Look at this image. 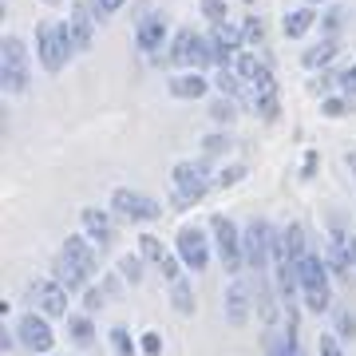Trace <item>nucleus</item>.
<instances>
[{"label": "nucleus", "mask_w": 356, "mask_h": 356, "mask_svg": "<svg viewBox=\"0 0 356 356\" xmlns=\"http://www.w3.org/2000/svg\"><path fill=\"white\" fill-rule=\"evenodd\" d=\"M28 297L44 317H67V289L56 277H36L28 281Z\"/></svg>", "instance_id": "11"}, {"label": "nucleus", "mask_w": 356, "mask_h": 356, "mask_svg": "<svg viewBox=\"0 0 356 356\" xmlns=\"http://www.w3.org/2000/svg\"><path fill=\"white\" fill-rule=\"evenodd\" d=\"M305 250V226L301 222H289L285 229H277V245H273V257H289V261H301Z\"/></svg>", "instance_id": "18"}, {"label": "nucleus", "mask_w": 356, "mask_h": 356, "mask_svg": "<svg viewBox=\"0 0 356 356\" xmlns=\"http://www.w3.org/2000/svg\"><path fill=\"white\" fill-rule=\"evenodd\" d=\"M135 44L147 60H163V44H170V24L163 13H147L135 28Z\"/></svg>", "instance_id": "10"}, {"label": "nucleus", "mask_w": 356, "mask_h": 356, "mask_svg": "<svg viewBox=\"0 0 356 356\" xmlns=\"http://www.w3.org/2000/svg\"><path fill=\"white\" fill-rule=\"evenodd\" d=\"M60 254L72 257V261H76V266L83 269L88 277L95 273V269H99V254L91 250V238H88V234H67V238H64V250H60Z\"/></svg>", "instance_id": "17"}, {"label": "nucleus", "mask_w": 356, "mask_h": 356, "mask_svg": "<svg viewBox=\"0 0 356 356\" xmlns=\"http://www.w3.org/2000/svg\"><path fill=\"white\" fill-rule=\"evenodd\" d=\"M329 261L321 254H305L297 261V277H301V297H305L309 313H329L332 309V285H329Z\"/></svg>", "instance_id": "2"}, {"label": "nucleus", "mask_w": 356, "mask_h": 356, "mask_svg": "<svg viewBox=\"0 0 356 356\" xmlns=\"http://www.w3.org/2000/svg\"><path fill=\"white\" fill-rule=\"evenodd\" d=\"M51 277L60 281V285H64L67 293L88 289V273H83V269H79V266H76V261H72L67 254H60V257H56V266H51Z\"/></svg>", "instance_id": "19"}, {"label": "nucleus", "mask_w": 356, "mask_h": 356, "mask_svg": "<svg viewBox=\"0 0 356 356\" xmlns=\"http://www.w3.org/2000/svg\"><path fill=\"white\" fill-rule=\"evenodd\" d=\"M250 175V170H245L242 163H229V166H222V170H218V186H222V191H229V186H238V182H242V178Z\"/></svg>", "instance_id": "35"}, {"label": "nucleus", "mask_w": 356, "mask_h": 356, "mask_svg": "<svg viewBox=\"0 0 356 356\" xmlns=\"http://www.w3.org/2000/svg\"><path fill=\"white\" fill-rule=\"evenodd\" d=\"M337 329H341L344 337H353V332H356V321L348 317V313H337Z\"/></svg>", "instance_id": "46"}, {"label": "nucleus", "mask_w": 356, "mask_h": 356, "mask_svg": "<svg viewBox=\"0 0 356 356\" xmlns=\"http://www.w3.org/2000/svg\"><path fill=\"white\" fill-rule=\"evenodd\" d=\"M103 297H107V293H103L99 285H88V289H83V309H88V313L103 309Z\"/></svg>", "instance_id": "42"}, {"label": "nucleus", "mask_w": 356, "mask_h": 356, "mask_svg": "<svg viewBox=\"0 0 356 356\" xmlns=\"http://www.w3.org/2000/svg\"><path fill=\"white\" fill-rule=\"evenodd\" d=\"M337 88H341L344 95H353V99H356V64H348L344 72H337Z\"/></svg>", "instance_id": "40"}, {"label": "nucleus", "mask_w": 356, "mask_h": 356, "mask_svg": "<svg viewBox=\"0 0 356 356\" xmlns=\"http://www.w3.org/2000/svg\"><path fill=\"white\" fill-rule=\"evenodd\" d=\"M170 305H175L182 317H191L194 309H198V301H194V285H191L186 277L170 281Z\"/></svg>", "instance_id": "24"}, {"label": "nucleus", "mask_w": 356, "mask_h": 356, "mask_svg": "<svg viewBox=\"0 0 356 356\" xmlns=\"http://www.w3.org/2000/svg\"><path fill=\"white\" fill-rule=\"evenodd\" d=\"M250 305H254V297H250V285L242 277H234L226 285V297H222V309H226V321L234 329H242L245 321H250Z\"/></svg>", "instance_id": "15"}, {"label": "nucleus", "mask_w": 356, "mask_h": 356, "mask_svg": "<svg viewBox=\"0 0 356 356\" xmlns=\"http://www.w3.org/2000/svg\"><path fill=\"white\" fill-rule=\"evenodd\" d=\"M111 210L123 222H154V218L163 214V206L154 202L151 194L131 191V186H115L111 191Z\"/></svg>", "instance_id": "7"}, {"label": "nucleus", "mask_w": 356, "mask_h": 356, "mask_svg": "<svg viewBox=\"0 0 356 356\" xmlns=\"http://www.w3.org/2000/svg\"><path fill=\"white\" fill-rule=\"evenodd\" d=\"M356 107H353V95H329V99H321V115L325 119H344V115H353Z\"/></svg>", "instance_id": "28"}, {"label": "nucleus", "mask_w": 356, "mask_h": 356, "mask_svg": "<svg viewBox=\"0 0 356 356\" xmlns=\"http://www.w3.org/2000/svg\"><path fill=\"white\" fill-rule=\"evenodd\" d=\"M257 313H261V321L266 325H273V317H277V305H273V293H269L266 277L257 273Z\"/></svg>", "instance_id": "32"}, {"label": "nucleus", "mask_w": 356, "mask_h": 356, "mask_svg": "<svg viewBox=\"0 0 356 356\" xmlns=\"http://www.w3.org/2000/svg\"><path fill=\"white\" fill-rule=\"evenodd\" d=\"M107 341H111V353H115V356H139V353H143V348H139V341L131 337V329H127V325H115Z\"/></svg>", "instance_id": "26"}, {"label": "nucleus", "mask_w": 356, "mask_h": 356, "mask_svg": "<svg viewBox=\"0 0 356 356\" xmlns=\"http://www.w3.org/2000/svg\"><path fill=\"white\" fill-rule=\"evenodd\" d=\"M245 4H254V0H245Z\"/></svg>", "instance_id": "51"}, {"label": "nucleus", "mask_w": 356, "mask_h": 356, "mask_svg": "<svg viewBox=\"0 0 356 356\" xmlns=\"http://www.w3.org/2000/svg\"><path fill=\"white\" fill-rule=\"evenodd\" d=\"M139 348H143V356H163V337L159 332H143V341H139Z\"/></svg>", "instance_id": "41"}, {"label": "nucleus", "mask_w": 356, "mask_h": 356, "mask_svg": "<svg viewBox=\"0 0 356 356\" xmlns=\"http://www.w3.org/2000/svg\"><path fill=\"white\" fill-rule=\"evenodd\" d=\"M28 79H32V60H28V48L20 36H4L0 44V83L8 95H24Z\"/></svg>", "instance_id": "4"}, {"label": "nucleus", "mask_w": 356, "mask_h": 356, "mask_svg": "<svg viewBox=\"0 0 356 356\" xmlns=\"http://www.w3.org/2000/svg\"><path fill=\"white\" fill-rule=\"evenodd\" d=\"M313 24H317V13H313V4H301V8L285 13V20H281V32H285L289 40H301Z\"/></svg>", "instance_id": "21"}, {"label": "nucleus", "mask_w": 356, "mask_h": 356, "mask_svg": "<svg viewBox=\"0 0 356 356\" xmlns=\"http://www.w3.org/2000/svg\"><path fill=\"white\" fill-rule=\"evenodd\" d=\"M119 281H123V277H103V293L115 297V293H119Z\"/></svg>", "instance_id": "47"}, {"label": "nucleus", "mask_w": 356, "mask_h": 356, "mask_svg": "<svg viewBox=\"0 0 356 356\" xmlns=\"http://www.w3.org/2000/svg\"><path fill=\"white\" fill-rule=\"evenodd\" d=\"M242 40H245V48H254V44H261L266 40V24H261V16H245L242 20Z\"/></svg>", "instance_id": "34"}, {"label": "nucleus", "mask_w": 356, "mask_h": 356, "mask_svg": "<svg viewBox=\"0 0 356 356\" xmlns=\"http://www.w3.org/2000/svg\"><path fill=\"white\" fill-rule=\"evenodd\" d=\"M317 175V151H305V166H301V178Z\"/></svg>", "instance_id": "45"}, {"label": "nucleus", "mask_w": 356, "mask_h": 356, "mask_svg": "<svg viewBox=\"0 0 356 356\" xmlns=\"http://www.w3.org/2000/svg\"><path fill=\"white\" fill-rule=\"evenodd\" d=\"M79 226H83V234H88V238L99 245V250H107V245L115 242V210L88 206V210L79 214Z\"/></svg>", "instance_id": "14"}, {"label": "nucleus", "mask_w": 356, "mask_h": 356, "mask_svg": "<svg viewBox=\"0 0 356 356\" xmlns=\"http://www.w3.org/2000/svg\"><path fill=\"white\" fill-rule=\"evenodd\" d=\"M210 119H214V123H234V119H238V99H229V95H218L214 103H210Z\"/></svg>", "instance_id": "31"}, {"label": "nucleus", "mask_w": 356, "mask_h": 356, "mask_svg": "<svg viewBox=\"0 0 356 356\" xmlns=\"http://www.w3.org/2000/svg\"><path fill=\"white\" fill-rule=\"evenodd\" d=\"M317 353L321 356H344V348H341V341H337L332 332H325V337L317 341Z\"/></svg>", "instance_id": "43"}, {"label": "nucleus", "mask_w": 356, "mask_h": 356, "mask_svg": "<svg viewBox=\"0 0 356 356\" xmlns=\"http://www.w3.org/2000/svg\"><path fill=\"white\" fill-rule=\"evenodd\" d=\"M95 20H99V13H95V0H76V4H72L67 32H72L76 51H91V44H95Z\"/></svg>", "instance_id": "12"}, {"label": "nucleus", "mask_w": 356, "mask_h": 356, "mask_svg": "<svg viewBox=\"0 0 356 356\" xmlns=\"http://www.w3.org/2000/svg\"><path fill=\"white\" fill-rule=\"evenodd\" d=\"M67 337L79 344V348H88L95 341V325H91V313H76V317H67Z\"/></svg>", "instance_id": "25"}, {"label": "nucleus", "mask_w": 356, "mask_h": 356, "mask_svg": "<svg viewBox=\"0 0 356 356\" xmlns=\"http://www.w3.org/2000/svg\"><path fill=\"white\" fill-rule=\"evenodd\" d=\"M250 111L261 119V123H273L281 115V99H277V88H266V91H254L250 95Z\"/></svg>", "instance_id": "22"}, {"label": "nucleus", "mask_w": 356, "mask_h": 356, "mask_svg": "<svg viewBox=\"0 0 356 356\" xmlns=\"http://www.w3.org/2000/svg\"><path fill=\"white\" fill-rule=\"evenodd\" d=\"M191 44H194V28H178L175 36H170V44H166V64L170 67H186Z\"/></svg>", "instance_id": "23"}, {"label": "nucleus", "mask_w": 356, "mask_h": 356, "mask_svg": "<svg viewBox=\"0 0 356 356\" xmlns=\"http://www.w3.org/2000/svg\"><path fill=\"white\" fill-rule=\"evenodd\" d=\"M273 245H277V229H273V222H269V218H254V222L242 229L245 269L266 273V269L273 266Z\"/></svg>", "instance_id": "5"}, {"label": "nucleus", "mask_w": 356, "mask_h": 356, "mask_svg": "<svg viewBox=\"0 0 356 356\" xmlns=\"http://www.w3.org/2000/svg\"><path fill=\"white\" fill-rule=\"evenodd\" d=\"M229 135H222V131H218V135H206V143H202V151L210 154V159H214V154H226L229 151Z\"/></svg>", "instance_id": "39"}, {"label": "nucleus", "mask_w": 356, "mask_h": 356, "mask_svg": "<svg viewBox=\"0 0 356 356\" xmlns=\"http://www.w3.org/2000/svg\"><path fill=\"white\" fill-rule=\"evenodd\" d=\"M123 4H127V0H95V13H99V20H111Z\"/></svg>", "instance_id": "44"}, {"label": "nucleus", "mask_w": 356, "mask_h": 356, "mask_svg": "<svg viewBox=\"0 0 356 356\" xmlns=\"http://www.w3.org/2000/svg\"><path fill=\"white\" fill-rule=\"evenodd\" d=\"M210 234H214V250L218 261L226 266V273H242L245 269V250H242V229L234 226L226 214L210 218Z\"/></svg>", "instance_id": "6"}, {"label": "nucleus", "mask_w": 356, "mask_h": 356, "mask_svg": "<svg viewBox=\"0 0 356 356\" xmlns=\"http://www.w3.org/2000/svg\"><path fill=\"white\" fill-rule=\"evenodd\" d=\"M261 67H266V60H257L250 48H242L238 51V60H234V72L242 76V83H254V79L261 76Z\"/></svg>", "instance_id": "27"}, {"label": "nucleus", "mask_w": 356, "mask_h": 356, "mask_svg": "<svg viewBox=\"0 0 356 356\" xmlns=\"http://www.w3.org/2000/svg\"><path fill=\"white\" fill-rule=\"evenodd\" d=\"M48 4H56V0H48Z\"/></svg>", "instance_id": "52"}, {"label": "nucleus", "mask_w": 356, "mask_h": 356, "mask_svg": "<svg viewBox=\"0 0 356 356\" xmlns=\"http://www.w3.org/2000/svg\"><path fill=\"white\" fill-rule=\"evenodd\" d=\"M210 48H214V64L218 67H234V60H238V51L245 48L242 40V28L238 24H214L210 28Z\"/></svg>", "instance_id": "13"}, {"label": "nucleus", "mask_w": 356, "mask_h": 356, "mask_svg": "<svg viewBox=\"0 0 356 356\" xmlns=\"http://www.w3.org/2000/svg\"><path fill=\"white\" fill-rule=\"evenodd\" d=\"M229 8H226V0H202V16L210 20V24H226L229 20Z\"/></svg>", "instance_id": "37"}, {"label": "nucleus", "mask_w": 356, "mask_h": 356, "mask_svg": "<svg viewBox=\"0 0 356 356\" xmlns=\"http://www.w3.org/2000/svg\"><path fill=\"white\" fill-rule=\"evenodd\" d=\"M210 83H214V79H210V76H202L198 67H186L182 76H170L166 91H170L175 99H202L206 91H210Z\"/></svg>", "instance_id": "16"}, {"label": "nucleus", "mask_w": 356, "mask_h": 356, "mask_svg": "<svg viewBox=\"0 0 356 356\" xmlns=\"http://www.w3.org/2000/svg\"><path fill=\"white\" fill-rule=\"evenodd\" d=\"M76 56V44H72V32L67 24H56V20H44L36 24V60L48 76H60Z\"/></svg>", "instance_id": "1"}, {"label": "nucleus", "mask_w": 356, "mask_h": 356, "mask_svg": "<svg viewBox=\"0 0 356 356\" xmlns=\"http://www.w3.org/2000/svg\"><path fill=\"white\" fill-rule=\"evenodd\" d=\"M353 257H356V238H353Z\"/></svg>", "instance_id": "50"}, {"label": "nucleus", "mask_w": 356, "mask_h": 356, "mask_svg": "<svg viewBox=\"0 0 356 356\" xmlns=\"http://www.w3.org/2000/svg\"><path fill=\"white\" fill-rule=\"evenodd\" d=\"M48 321L51 317H44V313H24V317L16 321V341L24 344L28 353L48 356L56 348V329H51Z\"/></svg>", "instance_id": "8"}, {"label": "nucleus", "mask_w": 356, "mask_h": 356, "mask_svg": "<svg viewBox=\"0 0 356 356\" xmlns=\"http://www.w3.org/2000/svg\"><path fill=\"white\" fill-rule=\"evenodd\" d=\"M170 178H175V198H170V202H175L178 210H186V206L202 202L206 194L218 186V182H214L218 175L202 163V159H198V163H194V159H182V163L170 170Z\"/></svg>", "instance_id": "3"}, {"label": "nucleus", "mask_w": 356, "mask_h": 356, "mask_svg": "<svg viewBox=\"0 0 356 356\" xmlns=\"http://www.w3.org/2000/svg\"><path fill=\"white\" fill-rule=\"evenodd\" d=\"M214 88L222 91V95H229V99H238L245 83H242V76H238L234 67H218V76H214Z\"/></svg>", "instance_id": "29"}, {"label": "nucleus", "mask_w": 356, "mask_h": 356, "mask_svg": "<svg viewBox=\"0 0 356 356\" xmlns=\"http://www.w3.org/2000/svg\"><path fill=\"white\" fill-rule=\"evenodd\" d=\"M337 51H341V36H325L321 44H313V48H305V56H301V64L305 67H329L332 60H337Z\"/></svg>", "instance_id": "20"}, {"label": "nucleus", "mask_w": 356, "mask_h": 356, "mask_svg": "<svg viewBox=\"0 0 356 356\" xmlns=\"http://www.w3.org/2000/svg\"><path fill=\"white\" fill-rule=\"evenodd\" d=\"M305 4H325V0H305Z\"/></svg>", "instance_id": "49"}, {"label": "nucleus", "mask_w": 356, "mask_h": 356, "mask_svg": "<svg viewBox=\"0 0 356 356\" xmlns=\"http://www.w3.org/2000/svg\"><path fill=\"white\" fill-rule=\"evenodd\" d=\"M119 277H123V281H131V285H139V281H143V254L139 257H119Z\"/></svg>", "instance_id": "36"}, {"label": "nucleus", "mask_w": 356, "mask_h": 356, "mask_svg": "<svg viewBox=\"0 0 356 356\" xmlns=\"http://www.w3.org/2000/svg\"><path fill=\"white\" fill-rule=\"evenodd\" d=\"M139 254H143V261L159 266V261L166 257V250H163V242H159L154 234H139Z\"/></svg>", "instance_id": "33"}, {"label": "nucleus", "mask_w": 356, "mask_h": 356, "mask_svg": "<svg viewBox=\"0 0 356 356\" xmlns=\"http://www.w3.org/2000/svg\"><path fill=\"white\" fill-rule=\"evenodd\" d=\"M344 163H348V170H356V151H348V154H344Z\"/></svg>", "instance_id": "48"}, {"label": "nucleus", "mask_w": 356, "mask_h": 356, "mask_svg": "<svg viewBox=\"0 0 356 356\" xmlns=\"http://www.w3.org/2000/svg\"><path fill=\"white\" fill-rule=\"evenodd\" d=\"M210 238H214V234H202L198 226H182V229H178L175 254L182 257V266L194 269V273L210 266Z\"/></svg>", "instance_id": "9"}, {"label": "nucleus", "mask_w": 356, "mask_h": 356, "mask_svg": "<svg viewBox=\"0 0 356 356\" xmlns=\"http://www.w3.org/2000/svg\"><path fill=\"white\" fill-rule=\"evenodd\" d=\"M159 273H163V281H178V277H182V257L166 254L163 261H159Z\"/></svg>", "instance_id": "38"}, {"label": "nucleus", "mask_w": 356, "mask_h": 356, "mask_svg": "<svg viewBox=\"0 0 356 356\" xmlns=\"http://www.w3.org/2000/svg\"><path fill=\"white\" fill-rule=\"evenodd\" d=\"M344 20H348V8H344V4H332V8H325V16H321V32H325V36H341Z\"/></svg>", "instance_id": "30"}]
</instances>
